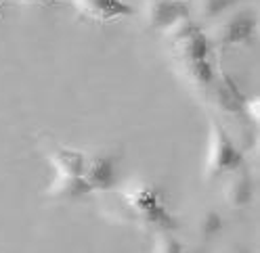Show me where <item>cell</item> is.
Returning a JSON list of instances; mask_svg holds the SVG:
<instances>
[{
	"instance_id": "obj_1",
	"label": "cell",
	"mask_w": 260,
	"mask_h": 253,
	"mask_svg": "<svg viewBox=\"0 0 260 253\" xmlns=\"http://www.w3.org/2000/svg\"><path fill=\"white\" fill-rule=\"evenodd\" d=\"M258 29V15L252 7H233L212 21V27L208 31V40L212 49L224 51L231 46L248 44Z\"/></svg>"
},
{
	"instance_id": "obj_2",
	"label": "cell",
	"mask_w": 260,
	"mask_h": 253,
	"mask_svg": "<svg viewBox=\"0 0 260 253\" xmlns=\"http://www.w3.org/2000/svg\"><path fill=\"white\" fill-rule=\"evenodd\" d=\"M243 167V153L237 149L229 132L218 119H210V138H208V157H206V178L214 180L233 170Z\"/></svg>"
},
{
	"instance_id": "obj_3",
	"label": "cell",
	"mask_w": 260,
	"mask_h": 253,
	"mask_svg": "<svg viewBox=\"0 0 260 253\" xmlns=\"http://www.w3.org/2000/svg\"><path fill=\"white\" fill-rule=\"evenodd\" d=\"M130 214H133L139 222L153 226L157 230H170L176 228V220L170 216L166 205L161 203L159 193L153 188H137V191L128 193L124 197Z\"/></svg>"
},
{
	"instance_id": "obj_4",
	"label": "cell",
	"mask_w": 260,
	"mask_h": 253,
	"mask_svg": "<svg viewBox=\"0 0 260 253\" xmlns=\"http://www.w3.org/2000/svg\"><path fill=\"white\" fill-rule=\"evenodd\" d=\"M189 15H193L191 3H183V0H147L143 7L145 23L153 31H164L174 21L185 19Z\"/></svg>"
},
{
	"instance_id": "obj_5",
	"label": "cell",
	"mask_w": 260,
	"mask_h": 253,
	"mask_svg": "<svg viewBox=\"0 0 260 253\" xmlns=\"http://www.w3.org/2000/svg\"><path fill=\"white\" fill-rule=\"evenodd\" d=\"M72 5L80 17L99 23L133 17L135 15V7L126 3V0H72Z\"/></svg>"
},
{
	"instance_id": "obj_6",
	"label": "cell",
	"mask_w": 260,
	"mask_h": 253,
	"mask_svg": "<svg viewBox=\"0 0 260 253\" xmlns=\"http://www.w3.org/2000/svg\"><path fill=\"white\" fill-rule=\"evenodd\" d=\"M84 182L90 186V191H109L118 182V161L113 155H86V163L82 172Z\"/></svg>"
},
{
	"instance_id": "obj_7",
	"label": "cell",
	"mask_w": 260,
	"mask_h": 253,
	"mask_svg": "<svg viewBox=\"0 0 260 253\" xmlns=\"http://www.w3.org/2000/svg\"><path fill=\"white\" fill-rule=\"evenodd\" d=\"M42 149L44 155L48 157L51 165L57 170V174H68V176H82L84 163H86V155L82 151H74L59 145V142L44 138L42 140Z\"/></svg>"
},
{
	"instance_id": "obj_8",
	"label": "cell",
	"mask_w": 260,
	"mask_h": 253,
	"mask_svg": "<svg viewBox=\"0 0 260 253\" xmlns=\"http://www.w3.org/2000/svg\"><path fill=\"white\" fill-rule=\"evenodd\" d=\"M226 180H224V186H222V197L226 201L229 207H235V209H241L250 205L252 197H254V180L248 174V170H233L229 174H224Z\"/></svg>"
},
{
	"instance_id": "obj_9",
	"label": "cell",
	"mask_w": 260,
	"mask_h": 253,
	"mask_svg": "<svg viewBox=\"0 0 260 253\" xmlns=\"http://www.w3.org/2000/svg\"><path fill=\"white\" fill-rule=\"evenodd\" d=\"M92 191L84 182L82 176H68V174H57V178L51 182L46 191V197L57 201H78L88 197Z\"/></svg>"
},
{
	"instance_id": "obj_10",
	"label": "cell",
	"mask_w": 260,
	"mask_h": 253,
	"mask_svg": "<svg viewBox=\"0 0 260 253\" xmlns=\"http://www.w3.org/2000/svg\"><path fill=\"white\" fill-rule=\"evenodd\" d=\"M178 69H181V77L191 84L193 88L208 90L216 82V71L210 65L208 59H191V61H176Z\"/></svg>"
},
{
	"instance_id": "obj_11",
	"label": "cell",
	"mask_w": 260,
	"mask_h": 253,
	"mask_svg": "<svg viewBox=\"0 0 260 253\" xmlns=\"http://www.w3.org/2000/svg\"><path fill=\"white\" fill-rule=\"evenodd\" d=\"M170 49L174 51L176 61H191V59H208L210 51H212V44H210L206 31L200 29L193 36L172 44Z\"/></svg>"
},
{
	"instance_id": "obj_12",
	"label": "cell",
	"mask_w": 260,
	"mask_h": 253,
	"mask_svg": "<svg viewBox=\"0 0 260 253\" xmlns=\"http://www.w3.org/2000/svg\"><path fill=\"white\" fill-rule=\"evenodd\" d=\"M212 99L216 101V105L226 113H237L243 109V99L241 94L237 92L235 84L229 75H222V80L214 82L212 86Z\"/></svg>"
},
{
	"instance_id": "obj_13",
	"label": "cell",
	"mask_w": 260,
	"mask_h": 253,
	"mask_svg": "<svg viewBox=\"0 0 260 253\" xmlns=\"http://www.w3.org/2000/svg\"><path fill=\"white\" fill-rule=\"evenodd\" d=\"M191 13L198 15L202 21H214L226 11L237 7L239 0H191Z\"/></svg>"
},
{
	"instance_id": "obj_14",
	"label": "cell",
	"mask_w": 260,
	"mask_h": 253,
	"mask_svg": "<svg viewBox=\"0 0 260 253\" xmlns=\"http://www.w3.org/2000/svg\"><path fill=\"white\" fill-rule=\"evenodd\" d=\"M200 29H202L200 23L193 19V15H189V17L178 19V21H174L170 27L164 29V40L172 46V44H176V42H181V40L193 36L195 31H200Z\"/></svg>"
},
{
	"instance_id": "obj_15",
	"label": "cell",
	"mask_w": 260,
	"mask_h": 253,
	"mask_svg": "<svg viewBox=\"0 0 260 253\" xmlns=\"http://www.w3.org/2000/svg\"><path fill=\"white\" fill-rule=\"evenodd\" d=\"M222 230V218L218 212H206L200 220V234L206 241H212Z\"/></svg>"
},
{
	"instance_id": "obj_16",
	"label": "cell",
	"mask_w": 260,
	"mask_h": 253,
	"mask_svg": "<svg viewBox=\"0 0 260 253\" xmlns=\"http://www.w3.org/2000/svg\"><path fill=\"white\" fill-rule=\"evenodd\" d=\"M153 253H185L181 241L168 230H159L153 241Z\"/></svg>"
},
{
	"instance_id": "obj_17",
	"label": "cell",
	"mask_w": 260,
	"mask_h": 253,
	"mask_svg": "<svg viewBox=\"0 0 260 253\" xmlns=\"http://www.w3.org/2000/svg\"><path fill=\"white\" fill-rule=\"evenodd\" d=\"M226 253H250L246 247H231L229 251H226Z\"/></svg>"
},
{
	"instance_id": "obj_18",
	"label": "cell",
	"mask_w": 260,
	"mask_h": 253,
	"mask_svg": "<svg viewBox=\"0 0 260 253\" xmlns=\"http://www.w3.org/2000/svg\"><path fill=\"white\" fill-rule=\"evenodd\" d=\"M23 3H46V0H23Z\"/></svg>"
},
{
	"instance_id": "obj_19",
	"label": "cell",
	"mask_w": 260,
	"mask_h": 253,
	"mask_svg": "<svg viewBox=\"0 0 260 253\" xmlns=\"http://www.w3.org/2000/svg\"><path fill=\"white\" fill-rule=\"evenodd\" d=\"M191 253H204V251H191Z\"/></svg>"
},
{
	"instance_id": "obj_20",
	"label": "cell",
	"mask_w": 260,
	"mask_h": 253,
	"mask_svg": "<svg viewBox=\"0 0 260 253\" xmlns=\"http://www.w3.org/2000/svg\"><path fill=\"white\" fill-rule=\"evenodd\" d=\"M3 3H5V0H0V7H3Z\"/></svg>"
},
{
	"instance_id": "obj_21",
	"label": "cell",
	"mask_w": 260,
	"mask_h": 253,
	"mask_svg": "<svg viewBox=\"0 0 260 253\" xmlns=\"http://www.w3.org/2000/svg\"><path fill=\"white\" fill-rule=\"evenodd\" d=\"M183 3H191V0H183Z\"/></svg>"
}]
</instances>
